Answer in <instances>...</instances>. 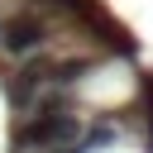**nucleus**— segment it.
<instances>
[{
  "label": "nucleus",
  "instance_id": "1",
  "mask_svg": "<svg viewBox=\"0 0 153 153\" xmlns=\"http://www.w3.org/2000/svg\"><path fill=\"white\" fill-rule=\"evenodd\" d=\"M76 139H81V120L67 110H38L14 129V143L24 153H53V148H67Z\"/></svg>",
  "mask_w": 153,
  "mask_h": 153
},
{
  "label": "nucleus",
  "instance_id": "2",
  "mask_svg": "<svg viewBox=\"0 0 153 153\" xmlns=\"http://www.w3.org/2000/svg\"><path fill=\"white\" fill-rule=\"evenodd\" d=\"M48 38V24L38 19V14H14L5 29H0V43L10 48V53H29V48H38Z\"/></svg>",
  "mask_w": 153,
  "mask_h": 153
},
{
  "label": "nucleus",
  "instance_id": "3",
  "mask_svg": "<svg viewBox=\"0 0 153 153\" xmlns=\"http://www.w3.org/2000/svg\"><path fill=\"white\" fill-rule=\"evenodd\" d=\"M48 81H53V62H29V67L19 72V81L10 86V100H14V105H24V100H29L38 86H48Z\"/></svg>",
  "mask_w": 153,
  "mask_h": 153
},
{
  "label": "nucleus",
  "instance_id": "4",
  "mask_svg": "<svg viewBox=\"0 0 153 153\" xmlns=\"http://www.w3.org/2000/svg\"><path fill=\"white\" fill-rule=\"evenodd\" d=\"M0 29H5V24H0Z\"/></svg>",
  "mask_w": 153,
  "mask_h": 153
}]
</instances>
